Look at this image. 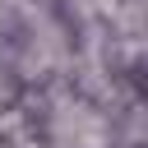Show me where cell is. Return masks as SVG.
I'll use <instances>...</instances> for the list:
<instances>
[{
  "label": "cell",
  "mask_w": 148,
  "mask_h": 148,
  "mask_svg": "<svg viewBox=\"0 0 148 148\" xmlns=\"http://www.w3.org/2000/svg\"><path fill=\"white\" fill-rule=\"evenodd\" d=\"M46 139H51V148H111L116 125L88 97H56V106L46 116Z\"/></svg>",
  "instance_id": "obj_1"
},
{
  "label": "cell",
  "mask_w": 148,
  "mask_h": 148,
  "mask_svg": "<svg viewBox=\"0 0 148 148\" xmlns=\"http://www.w3.org/2000/svg\"><path fill=\"white\" fill-rule=\"evenodd\" d=\"M0 102H5V92H0Z\"/></svg>",
  "instance_id": "obj_2"
},
{
  "label": "cell",
  "mask_w": 148,
  "mask_h": 148,
  "mask_svg": "<svg viewBox=\"0 0 148 148\" xmlns=\"http://www.w3.org/2000/svg\"><path fill=\"white\" fill-rule=\"evenodd\" d=\"M0 5H5V0H0Z\"/></svg>",
  "instance_id": "obj_3"
}]
</instances>
